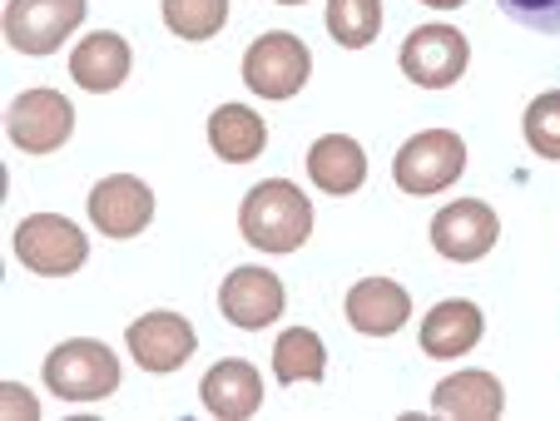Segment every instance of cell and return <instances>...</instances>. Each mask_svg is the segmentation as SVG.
Wrapping results in <instances>:
<instances>
[{
    "label": "cell",
    "mask_w": 560,
    "mask_h": 421,
    "mask_svg": "<svg viewBox=\"0 0 560 421\" xmlns=\"http://www.w3.org/2000/svg\"><path fill=\"white\" fill-rule=\"evenodd\" d=\"M164 5V25L179 40H213L229 25V0H159Z\"/></svg>",
    "instance_id": "obj_22"
},
{
    "label": "cell",
    "mask_w": 560,
    "mask_h": 421,
    "mask_svg": "<svg viewBox=\"0 0 560 421\" xmlns=\"http://www.w3.org/2000/svg\"><path fill=\"white\" fill-rule=\"evenodd\" d=\"M432 411L452 421H497L506 411V391L491 372H452L432 391Z\"/></svg>",
    "instance_id": "obj_17"
},
{
    "label": "cell",
    "mask_w": 560,
    "mask_h": 421,
    "mask_svg": "<svg viewBox=\"0 0 560 421\" xmlns=\"http://www.w3.org/2000/svg\"><path fill=\"white\" fill-rule=\"evenodd\" d=\"M422 5H432V11H462L466 0H422Z\"/></svg>",
    "instance_id": "obj_26"
},
{
    "label": "cell",
    "mask_w": 560,
    "mask_h": 421,
    "mask_svg": "<svg viewBox=\"0 0 560 421\" xmlns=\"http://www.w3.org/2000/svg\"><path fill=\"white\" fill-rule=\"evenodd\" d=\"M412 317V293L392 278H362L348 293V323L368 337H392L402 332V323Z\"/></svg>",
    "instance_id": "obj_15"
},
{
    "label": "cell",
    "mask_w": 560,
    "mask_h": 421,
    "mask_svg": "<svg viewBox=\"0 0 560 421\" xmlns=\"http://www.w3.org/2000/svg\"><path fill=\"white\" fill-rule=\"evenodd\" d=\"M149 219H154V194L135 174H109L90 189V223L105 238H135V233L149 229Z\"/></svg>",
    "instance_id": "obj_10"
},
{
    "label": "cell",
    "mask_w": 560,
    "mask_h": 421,
    "mask_svg": "<svg viewBox=\"0 0 560 421\" xmlns=\"http://www.w3.org/2000/svg\"><path fill=\"white\" fill-rule=\"evenodd\" d=\"M307 179L323 194H358L368 179V154L352 135H323L307 149Z\"/></svg>",
    "instance_id": "obj_18"
},
{
    "label": "cell",
    "mask_w": 560,
    "mask_h": 421,
    "mask_svg": "<svg viewBox=\"0 0 560 421\" xmlns=\"http://www.w3.org/2000/svg\"><path fill=\"white\" fill-rule=\"evenodd\" d=\"M516 25L536 35H560V0H497Z\"/></svg>",
    "instance_id": "obj_24"
},
{
    "label": "cell",
    "mask_w": 560,
    "mask_h": 421,
    "mask_svg": "<svg viewBox=\"0 0 560 421\" xmlns=\"http://www.w3.org/2000/svg\"><path fill=\"white\" fill-rule=\"evenodd\" d=\"M273 372L283 387H293V382H323V372H328L323 337H317L313 327H288L273 342Z\"/></svg>",
    "instance_id": "obj_20"
},
{
    "label": "cell",
    "mask_w": 560,
    "mask_h": 421,
    "mask_svg": "<svg viewBox=\"0 0 560 421\" xmlns=\"http://www.w3.org/2000/svg\"><path fill=\"white\" fill-rule=\"evenodd\" d=\"M90 0H11L5 5V40L21 55H55L85 21Z\"/></svg>",
    "instance_id": "obj_6"
},
{
    "label": "cell",
    "mask_w": 560,
    "mask_h": 421,
    "mask_svg": "<svg viewBox=\"0 0 560 421\" xmlns=\"http://www.w3.org/2000/svg\"><path fill=\"white\" fill-rule=\"evenodd\" d=\"M45 387L65 401H105L119 391V358L95 337H70L45 358Z\"/></svg>",
    "instance_id": "obj_2"
},
{
    "label": "cell",
    "mask_w": 560,
    "mask_h": 421,
    "mask_svg": "<svg viewBox=\"0 0 560 421\" xmlns=\"http://www.w3.org/2000/svg\"><path fill=\"white\" fill-rule=\"evenodd\" d=\"M278 5H303V0H278Z\"/></svg>",
    "instance_id": "obj_27"
},
{
    "label": "cell",
    "mask_w": 560,
    "mask_h": 421,
    "mask_svg": "<svg viewBox=\"0 0 560 421\" xmlns=\"http://www.w3.org/2000/svg\"><path fill=\"white\" fill-rule=\"evenodd\" d=\"M466 60H471V45L452 25H417L402 40V74L412 84H422V90L456 84L466 74Z\"/></svg>",
    "instance_id": "obj_8"
},
{
    "label": "cell",
    "mask_w": 560,
    "mask_h": 421,
    "mask_svg": "<svg viewBox=\"0 0 560 421\" xmlns=\"http://www.w3.org/2000/svg\"><path fill=\"white\" fill-rule=\"evenodd\" d=\"M307 74H313V55L288 31L258 35L244 55V84L258 100H293L307 84Z\"/></svg>",
    "instance_id": "obj_5"
},
{
    "label": "cell",
    "mask_w": 560,
    "mask_h": 421,
    "mask_svg": "<svg viewBox=\"0 0 560 421\" xmlns=\"http://www.w3.org/2000/svg\"><path fill=\"white\" fill-rule=\"evenodd\" d=\"M466 168V139L452 135V129H422L412 135L397 159H392V179L402 184V194H442L446 184L462 179Z\"/></svg>",
    "instance_id": "obj_3"
},
{
    "label": "cell",
    "mask_w": 560,
    "mask_h": 421,
    "mask_svg": "<svg viewBox=\"0 0 560 421\" xmlns=\"http://www.w3.org/2000/svg\"><path fill=\"white\" fill-rule=\"evenodd\" d=\"M5 135H11V144L25 149V154H55V149L74 135V105L60 90H25V95L11 100Z\"/></svg>",
    "instance_id": "obj_7"
},
{
    "label": "cell",
    "mask_w": 560,
    "mask_h": 421,
    "mask_svg": "<svg viewBox=\"0 0 560 421\" xmlns=\"http://www.w3.org/2000/svg\"><path fill=\"white\" fill-rule=\"evenodd\" d=\"M199 397H203V411H209V417L244 421V417H254V411L264 407V377H258L254 362L229 358V362H219V367H209Z\"/></svg>",
    "instance_id": "obj_14"
},
{
    "label": "cell",
    "mask_w": 560,
    "mask_h": 421,
    "mask_svg": "<svg viewBox=\"0 0 560 421\" xmlns=\"http://www.w3.org/2000/svg\"><path fill=\"white\" fill-rule=\"evenodd\" d=\"M129 65H135V50H129V40L125 35H115V31L85 35V40L74 45V55H70L74 84L90 90V95H109V90H119V84L129 80Z\"/></svg>",
    "instance_id": "obj_13"
},
{
    "label": "cell",
    "mask_w": 560,
    "mask_h": 421,
    "mask_svg": "<svg viewBox=\"0 0 560 421\" xmlns=\"http://www.w3.org/2000/svg\"><path fill=\"white\" fill-rule=\"evenodd\" d=\"M0 411H5V417H35V401H31V391L25 387H15V382H5V387H0Z\"/></svg>",
    "instance_id": "obj_25"
},
{
    "label": "cell",
    "mask_w": 560,
    "mask_h": 421,
    "mask_svg": "<svg viewBox=\"0 0 560 421\" xmlns=\"http://www.w3.org/2000/svg\"><path fill=\"white\" fill-rule=\"evenodd\" d=\"M209 144L223 164H254L268 144V125L248 105H219L209 119Z\"/></svg>",
    "instance_id": "obj_19"
},
{
    "label": "cell",
    "mask_w": 560,
    "mask_h": 421,
    "mask_svg": "<svg viewBox=\"0 0 560 421\" xmlns=\"http://www.w3.org/2000/svg\"><path fill=\"white\" fill-rule=\"evenodd\" d=\"M194 348L199 337L179 313H144L139 323H129V352L144 372H179L194 358Z\"/></svg>",
    "instance_id": "obj_12"
},
{
    "label": "cell",
    "mask_w": 560,
    "mask_h": 421,
    "mask_svg": "<svg viewBox=\"0 0 560 421\" xmlns=\"http://www.w3.org/2000/svg\"><path fill=\"white\" fill-rule=\"evenodd\" d=\"M481 332H487L481 307L466 297H446L422 317V352L427 358H466L481 342Z\"/></svg>",
    "instance_id": "obj_16"
},
{
    "label": "cell",
    "mask_w": 560,
    "mask_h": 421,
    "mask_svg": "<svg viewBox=\"0 0 560 421\" xmlns=\"http://www.w3.org/2000/svg\"><path fill=\"white\" fill-rule=\"evenodd\" d=\"M15 258H21L31 273L70 278L85 268L90 238L80 233V223H70L65 213H31V219L15 229Z\"/></svg>",
    "instance_id": "obj_4"
},
{
    "label": "cell",
    "mask_w": 560,
    "mask_h": 421,
    "mask_svg": "<svg viewBox=\"0 0 560 421\" xmlns=\"http://www.w3.org/2000/svg\"><path fill=\"white\" fill-rule=\"evenodd\" d=\"M238 229L258 253H298L313 233V203L288 179H264L248 189L238 209Z\"/></svg>",
    "instance_id": "obj_1"
},
{
    "label": "cell",
    "mask_w": 560,
    "mask_h": 421,
    "mask_svg": "<svg viewBox=\"0 0 560 421\" xmlns=\"http://www.w3.org/2000/svg\"><path fill=\"white\" fill-rule=\"evenodd\" d=\"M526 144L536 149L540 159H560V90H546V95L530 100V109H526Z\"/></svg>",
    "instance_id": "obj_23"
},
{
    "label": "cell",
    "mask_w": 560,
    "mask_h": 421,
    "mask_svg": "<svg viewBox=\"0 0 560 421\" xmlns=\"http://www.w3.org/2000/svg\"><path fill=\"white\" fill-rule=\"evenodd\" d=\"M328 31L348 50H368L382 31V0H328Z\"/></svg>",
    "instance_id": "obj_21"
},
{
    "label": "cell",
    "mask_w": 560,
    "mask_h": 421,
    "mask_svg": "<svg viewBox=\"0 0 560 421\" xmlns=\"http://www.w3.org/2000/svg\"><path fill=\"white\" fill-rule=\"evenodd\" d=\"M497 238H501V219H497V209L481 199H456L432 219V243L452 264L487 258V253L497 248Z\"/></svg>",
    "instance_id": "obj_9"
},
{
    "label": "cell",
    "mask_w": 560,
    "mask_h": 421,
    "mask_svg": "<svg viewBox=\"0 0 560 421\" xmlns=\"http://www.w3.org/2000/svg\"><path fill=\"white\" fill-rule=\"evenodd\" d=\"M219 307L233 327H268L273 317H283L288 293H283V278H273L268 268H233L219 288Z\"/></svg>",
    "instance_id": "obj_11"
}]
</instances>
